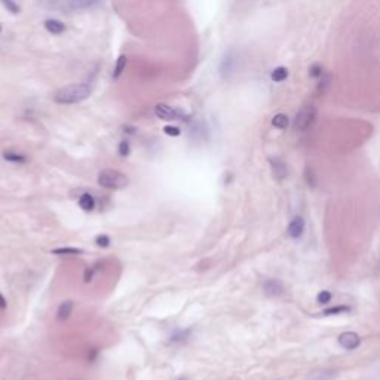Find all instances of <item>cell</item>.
I'll use <instances>...</instances> for the list:
<instances>
[{"label": "cell", "instance_id": "obj_1", "mask_svg": "<svg viewBox=\"0 0 380 380\" xmlns=\"http://www.w3.org/2000/svg\"><path fill=\"white\" fill-rule=\"evenodd\" d=\"M91 92H92V89L89 85L74 83V85H68V86L58 89L54 95V100L58 104H76V103L86 100L91 95Z\"/></svg>", "mask_w": 380, "mask_h": 380}, {"label": "cell", "instance_id": "obj_2", "mask_svg": "<svg viewBox=\"0 0 380 380\" xmlns=\"http://www.w3.org/2000/svg\"><path fill=\"white\" fill-rule=\"evenodd\" d=\"M97 183L107 190H124L129 186V179L124 173L112 168L101 170L97 177Z\"/></svg>", "mask_w": 380, "mask_h": 380}, {"label": "cell", "instance_id": "obj_3", "mask_svg": "<svg viewBox=\"0 0 380 380\" xmlns=\"http://www.w3.org/2000/svg\"><path fill=\"white\" fill-rule=\"evenodd\" d=\"M317 107L314 104H305L296 115V119H294V128L296 131H300V132H305L308 131L309 128H312V125L315 124L317 121Z\"/></svg>", "mask_w": 380, "mask_h": 380}, {"label": "cell", "instance_id": "obj_4", "mask_svg": "<svg viewBox=\"0 0 380 380\" xmlns=\"http://www.w3.org/2000/svg\"><path fill=\"white\" fill-rule=\"evenodd\" d=\"M155 115L161 121H179V119L185 121L183 112H180V110H177V109H174L168 104H158L155 107Z\"/></svg>", "mask_w": 380, "mask_h": 380}, {"label": "cell", "instance_id": "obj_5", "mask_svg": "<svg viewBox=\"0 0 380 380\" xmlns=\"http://www.w3.org/2000/svg\"><path fill=\"white\" fill-rule=\"evenodd\" d=\"M339 343L342 348H345L346 351H354L360 346L361 343V339L357 333H352V331H346L343 334L339 336Z\"/></svg>", "mask_w": 380, "mask_h": 380}, {"label": "cell", "instance_id": "obj_6", "mask_svg": "<svg viewBox=\"0 0 380 380\" xmlns=\"http://www.w3.org/2000/svg\"><path fill=\"white\" fill-rule=\"evenodd\" d=\"M263 291L267 297H278L284 294V284L279 279H267L263 284Z\"/></svg>", "mask_w": 380, "mask_h": 380}, {"label": "cell", "instance_id": "obj_7", "mask_svg": "<svg viewBox=\"0 0 380 380\" xmlns=\"http://www.w3.org/2000/svg\"><path fill=\"white\" fill-rule=\"evenodd\" d=\"M288 235L293 238V239H297L303 235L305 232V220L302 217H294L291 220V223L288 224V229H287Z\"/></svg>", "mask_w": 380, "mask_h": 380}, {"label": "cell", "instance_id": "obj_8", "mask_svg": "<svg viewBox=\"0 0 380 380\" xmlns=\"http://www.w3.org/2000/svg\"><path fill=\"white\" fill-rule=\"evenodd\" d=\"M270 162V167H272V171H273V176L278 179V180H284L287 177V165L279 159V158H270L269 159Z\"/></svg>", "mask_w": 380, "mask_h": 380}, {"label": "cell", "instance_id": "obj_9", "mask_svg": "<svg viewBox=\"0 0 380 380\" xmlns=\"http://www.w3.org/2000/svg\"><path fill=\"white\" fill-rule=\"evenodd\" d=\"M45 28H46V31L48 33H51V34H63L64 31H65V24L61 22L60 19H55V18H49V19H46L45 21Z\"/></svg>", "mask_w": 380, "mask_h": 380}, {"label": "cell", "instance_id": "obj_10", "mask_svg": "<svg viewBox=\"0 0 380 380\" xmlns=\"http://www.w3.org/2000/svg\"><path fill=\"white\" fill-rule=\"evenodd\" d=\"M77 202H79V206H80L83 211H86V212L92 211V209L95 208V205H97L95 197H94L91 193H83V194H80Z\"/></svg>", "mask_w": 380, "mask_h": 380}, {"label": "cell", "instance_id": "obj_11", "mask_svg": "<svg viewBox=\"0 0 380 380\" xmlns=\"http://www.w3.org/2000/svg\"><path fill=\"white\" fill-rule=\"evenodd\" d=\"M73 300H64L63 303H60L58 309H57V319L58 321H65L68 319L71 312H73Z\"/></svg>", "mask_w": 380, "mask_h": 380}, {"label": "cell", "instance_id": "obj_12", "mask_svg": "<svg viewBox=\"0 0 380 380\" xmlns=\"http://www.w3.org/2000/svg\"><path fill=\"white\" fill-rule=\"evenodd\" d=\"M3 159L7 161V162H12V164H25L27 162V156L22 155V153H18V152H13V150H7L3 153Z\"/></svg>", "mask_w": 380, "mask_h": 380}, {"label": "cell", "instance_id": "obj_13", "mask_svg": "<svg viewBox=\"0 0 380 380\" xmlns=\"http://www.w3.org/2000/svg\"><path fill=\"white\" fill-rule=\"evenodd\" d=\"M51 253L54 255H80L83 254V250L76 247H60V248H54Z\"/></svg>", "mask_w": 380, "mask_h": 380}, {"label": "cell", "instance_id": "obj_14", "mask_svg": "<svg viewBox=\"0 0 380 380\" xmlns=\"http://www.w3.org/2000/svg\"><path fill=\"white\" fill-rule=\"evenodd\" d=\"M288 124H290L288 116L284 115V113H278V115H275L273 119H272V125L275 128H278V129H285V128L288 127Z\"/></svg>", "mask_w": 380, "mask_h": 380}, {"label": "cell", "instance_id": "obj_15", "mask_svg": "<svg viewBox=\"0 0 380 380\" xmlns=\"http://www.w3.org/2000/svg\"><path fill=\"white\" fill-rule=\"evenodd\" d=\"M272 80L273 82H284L287 77H288V70L285 68V67H276L273 71H272Z\"/></svg>", "mask_w": 380, "mask_h": 380}, {"label": "cell", "instance_id": "obj_16", "mask_svg": "<svg viewBox=\"0 0 380 380\" xmlns=\"http://www.w3.org/2000/svg\"><path fill=\"white\" fill-rule=\"evenodd\" d=\"M125 67H127V57H125V55H121V57L116 60L115 71H113V79H119L121 74L125 71Z\"/></svg>", "mask_w": 380, "mask_h": 380}, {"label": "cell", "instance_id": "obj_17", "mask_svg": "<svg viewBox=\"0 0 380 380\" xmlns=\"http://www.w3.org/2000/svg\"><path fill=\"white\" fill-rule=\"evenodd\" d=\"M319 82H318V88L317 91L319 94H324L328 88H330V76L327 73H324L321 77H318Z\"/></svg>", "mask_w": 380, "mask_h": 380}, {"label": "cell", "instance_id": "obj_18", "mask_svg": "<svg viewBox=\"0 0 380 380\" xmlns=\"http://www.w3.org/2000/svg\"><path fill=\"white\" fill-rule=\"evenodd\" d=\"M0 3L3 4V7L7 10V12H10V13H18L21 9H19V4L15 1V0H0Z\"/></svg>", "mask_w": 380, "mask_h": 380}, {"label": "cell", "instance_id": "obj_19", "mask_svg": "<svg viewBox=\"0 0 380 380\" xmlns=\"http://www.w3.org/2000/svg\"><path fill=\"white\" fill-rule=\"evenodd\" d=\"M97 266H98V264H95V266H89V267H86V269H85V272H83V282H85V284H89V282H92V279H94V275L98 272Z\"/></svg>", "mask_w": 380, "mask_h": 380}, {"label": "cell", "instance_id": "obj_20", "mask_svg": "<svg viewBox=\"0 0 380 380\" xmlns=\"http://www.w3.org/2000/svg\"><path fill=\"white\" fill-rule=\"evenodd\" d=\"M95 244H97L100 248H109L110 244H112V239H110L109 235H98V236L95 238Z\"/></svg>", "mask_w": 380, "mask_h": 380}, {"label": "cell", "instance_id": "obj_21", "mask_svg": "<svg viewBox=\"0 0 380 380\" xmlns=\"http://www.w3.org/2000/svg\"><path fill=\"white\" fill-rule=\"evenodd\" d=\"M331 299H333V294H331L330 291H321L317 297V300L319 305H327V303H330V302H331Z\"/></svg>", "mask_w": 380, "mask_h": 380}, {"label": "cell", "instance_id": "obj_22", "mask_svg": "<svg viewBox=\"0 0 380 380\" xmlns=\"http://www.w3.org/2000/svg\"><path fill=\"white\" fill-rule=\"evenodd\" d=\"M351 309L348 306H337V308H331L324 311V315H336V314H343V312H349Z\"/></svg>", "mask_w": 380, "mask_h": 380}, {"label": "cell", "instance_id": "obj_23", "mask_svg": "<svg viewBox=\"0 0 380 380\" xmlns=\"http://www.w3.org/2000/svg\"><path fill=\"white\" fill-rule=\"evenodd\" d=\"M164 132L170 137H179L182 134V129L179 127H173V125H167L164 127Z\"/></svg>", "mask_w": 380, "mask_h": 380}, {"label": "cell", "instance_id": "obj_24", "mask_svg": "<svg viewBox=\"0 0 380 380\" xmlns=\"http://www.w3.org/2000/svg\"><path fill=\"white\" fill-rule=\"evenodd\" d=\"M129 153H131L129 143H128L127 140L121 141V144H119V155H121L122 158H127V156H129Z\"/></svg>", "mask_w": 380, "mask_h": 380}, {"label": "cell", "instance_id": "obj_25", "mask_svg": "<svg viewBox=\"0 0 380 380\" xmlns=\"http://www.w3.org/2000/svg\"><path fill=\"white\" fill-rule=\"evenodd\" d=\"M309 71H311V76H312V77H321V76L324 74L322 67H321L319 64H314V65L309 68Z\"/></svg>", "mask_w": 380, "mask_h": 380}, {"label": "cell", "instance_id": "obj_26", "mask_svg": "<svg viewBox=\"0 0 380 380\" xmlns=\"http://www.w3.org/2000/svg\"><path fill=\"white\" fill-rule=\"evenodd\" d=\"M98 355H100V351H98V349H91V351L88 352V361H89L91 364L95 363L97 358H98Z\"/></svg>", "mask_w": 380, "mask_h": 380}, {"label": "cell", "instance_id": "obj_27", "mask_svg": "<svg viewBox=\"0 0 380 380\" xmlns=\"http://www.w3.org/2000/svg\"><path fill=\"white\" fill-rule=\"evenodd\" d=\"M312 378H318V379H311V380H330L333 378V375L331 373H325V372H322V373H315V375H312Z\"/></svg>", "mask_w": 380, "mask_h": 380}, {"label": "cell", "instance_id": "obj_28", "mask_svg": "<svg viewBox=\"0 0 380 380\" xmlns=\"http://www.w3.org/2000/svg\"><path fill=\"white\" fill-rule=\"evenodd\" d=\"M7 308V303H6V299L3 297V294L0 293V309H6Z\"/></svg>", "mask_w": 380, "mask_h": 380}, {"label": "cell", "instance_id": "obj_29", "mask_svg": "<svg viewBox=\"0 0 380 380\" xmlns=\"http://www.w3.org/2000/svg\"><path fill=\"white\" fill-rule=\"evenodd\" d=\"M0 33H1V25H0Z\"/></svg>", "mask_w": 380, "mask_h": 380}]
</instances>
